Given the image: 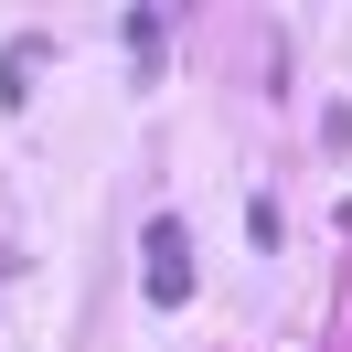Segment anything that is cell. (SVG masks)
<instances>
[{"label":"cell","instance_id":"6da1fadb","mask_svg":"<svg viewBox=\"0 0 352 352\" xmlns=\"http://www.w3.org/2000/svg\"><path fill=\"white\" fill-rule=\"evenodd\" d=\"M139 288H150V309H182V299H192V235H182L171 214L139 235Z\"/></svg>","mask_w":352,"mask_h":352}]
</instances>
